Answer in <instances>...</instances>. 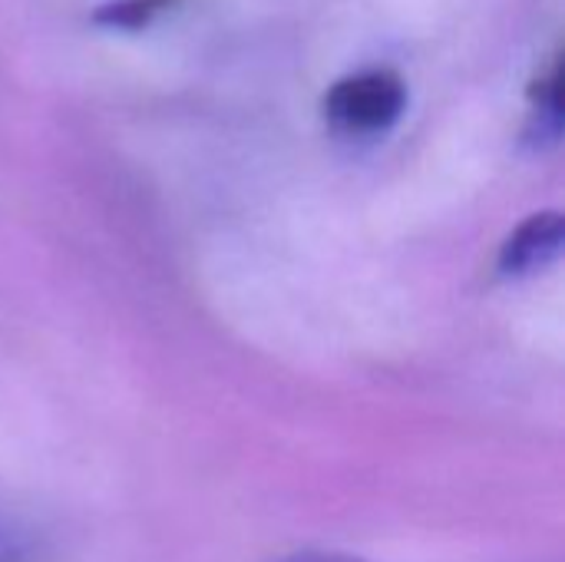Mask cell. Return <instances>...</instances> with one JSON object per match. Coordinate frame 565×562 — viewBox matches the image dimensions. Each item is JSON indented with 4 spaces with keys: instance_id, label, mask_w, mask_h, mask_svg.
Instances as JSON below:
<instances>
[{
    "instance_id": "6da1fadb",
    "label": "cell",
    "mask_w": 565,
    "mask_h": 562,
    "mask_svg": "<svg viewBox=\"0 0 565 562\" xmlns=\"http://www.w3.org/2000/svg\"><path fill=\"white\" fill-rule=\"evenodd\" d=\"M407 106V86L394 70H364L338 79L324 93L328 123L354 139L384 136L397 126Z\"/></svg>"
},
{
    "instance_id": "7a4b0ae2",
    "label": "cell",
    "mask_w": 565,
    "mask_h": 562,
    "mask_svg": "<svg viewBox=\"0 0 565 562\" xmlns=\"http://www.w3.org/2000/svg\"><path fill=\"white\" fill-rule=\"evenodd\" d=\"M565 225L559 212H536L520 222L500 248L497 268L503 278H530L559 262Z\"/></svg>"
},
{
    "instance_id": "3957f363",
    "label": "cell",
    "mask_w": 565,
    "mask_h": 562,
    "mask_svg": "<svg viewBox=\"0 0 565 562\" xmlns=\"http://www.w3.org/2000/svg\"><path fill=\"white\" fill-rule=\"evenodd\" d=\"M559 129H563V70H559V56H556L553 66L533 86L530 136H533V142L546 146V142L559 139Z\"/></svg>"
},
{
    "instance_id": "277c9868",
    "label": "cell",
    "mask_w": 565,
    "mask_h": 562,
    "mask_svg": "<svg viewBox=\"0 0 565 562\" xmlns=\"http://www.w3.org/2000/svg\"><path fill=\"white\" fill-rule=\"evenodd\" d=\"M179 0H113L96 10V23L119 26V30H139L152 20H159L166 10H172Z\"/></svg>"
},
{
    "instance_id": "5b68a950",
    "label": "cell",
    "mask_w": 565,
    "mask_h": 562,
    "mask_svg": "<svg viewBox=\"0 0 565 562\" xmlns=\"http://www.w3.org/2000/svg\"><path fill=\"white\" fill-rule=\"evenodd\" d=\"M26 556H30L26 533L7 517H0V562H26Z\"/></svg>"
},
{
    "instance_id": "8992f818",
    "label": "cell",
    "mask_w": 565,
    "mask_h": 562,
    "mask_svg": "<svg viewBox=\"0 0 565 562\" xmlns=\"http://www.w3.org/2000/svg\"><path fill=\"white\" fill-rule=\"evenodd\" d=\"M268 562H371L361 556H348V553H328V550H295L285 556H275Z\"/></svg>"
}]
</instances>
